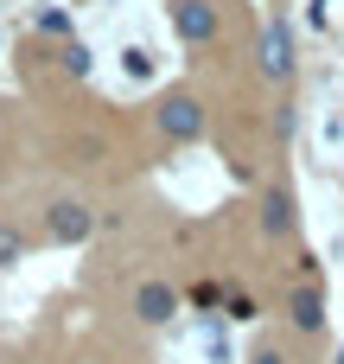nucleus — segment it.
Instances as JSON below:
<instances>
[{
    "label": "nucleus",
    "instance_id": "obj_1",
    "mask_svg": "<svg viewBox=\"0 0 344 364\" xmlns=\"http://www.w3.org/2000/svg\"><path fill=\"white\" fill-rule=\"evenodd\" d=\"M172 32L185 45H211L217 38V6L211 0H172Z\"/></svg>",
    "mask_w": 344,
    "mask_h": 364
},
{
    "label": "nucleus",
    "instance_id": "obj_2",
    "mask_svg": "<svg viewBox=\"0 0 344 364\" xmlns=\"http://www.w3.org/2000/svg\"><path fill=\"white\" fill-rule=\"evenodd\" d=\"M45 230H51V243H83V237L96 230V218H89V205H77V198H57V205L45 211Z\"/></svg>",
    "mask_w": 344,
    "mask_h": 364
},
{
    "label": "nucleus",
    "instance_id": "obj_3",
    "mask_svg": "<svg viewBox=\"0 0 344 364\" xmlns=\"http://www.w3.org/2000/svg\"><path fill=\"white\" fill-rule=\"evenodd\" d=\"M160 128H166L172 141H198V134H204V109H198L192 96H166V102H160Z\"/></svg>",
    "mask_w": 344,
    "mask_h": 364
},
{
    "label": "nucleus",
    "instance_id": "obj_4",
    "mask_svg": "<svg viewBox=\"0 0 344 364\" xmlns=\"http://www.w3.org/2000/svg\"><path fill=\"white\" fill-rule=\"evenodd\" d=\"M172 307H179V294H172L166 282H140V288H134V314H140L147 326H166Z\"/></svg>",
    "mask_w": 344,
    "mask_h": 364
},
{
    "label": "nucleus",
    "instance_id": "obj_5",
    "mask_svg": "<svg viewBox=\"0 0 344 364\" xmlns=\"http://www.w3.org/2000/svg\"><path fill=\"white\" fill-rule=\"evenodd\" d=\"M262 70H268V77H287V70H294V58H287V32H281V26L262 32Z\"/></svg>",
    "mask_w": 344,
    "mask_h": 364
},
{
    "label": "nucleus",
    "instance_id": "obj_6",
    "mask_svg": "<svg viewBox=\"0 0 344 364\" xmlns=\"http://www.w3.org/2000/svg\"><path fill=\"white\" fill-rule=\"evenodd\" d=\"M262 224H268V237H281V230L294 224V198H287V192H268V198H262Z\"/></svg>",
    "mask_w": 344,
    "mask_h": 364
},
{
    "label": "nucleus",
    "instance_id": "obj_7",
    "mask_svg": "<svg viewBox=\"0 0 344 364\" xmlns=\"http://www.w3.org/2000/svg\"><path fill=\"white\" fill-rule=\"evenodd\" d=\"M287 320H294L300 333H319V320H326V314H319V294H313V288H300V294H294V307H287Z\"/></svg>",
    "mask_w": 344,
    "mask_h": 364
},
{
    "label": "nucleus",
    "instance_id": "obj_8",
    "mask_svg": "<svg viewBox=\"0 0 344 364\" xmlns=\"http://www.w3.org/2000/svg\"><path fill=\"white\" fill-rule=\"evenodd\" d=\"M19 256H26V237H19L13 224H0V269H13Z\"/></svg>",
    "mask_w": 344,
    "mask_h": 364
},
{
    "label": "nucleus",
    "instance_id": "obj_9",
    "mask_svg": "<svg viewBox=\"0 0 344 364\" xmlns=\"http://www.w3.org/2000/svg\"><path fill=\"white\" fill-rule=\"evenodd\" d=\"M64 70H77V77H83V70H89V51H83V45H64Z\"/></svg>",
    "mask_w": 344,
    "mask_h": 364
},
{
    "label": "nucleus",
    "instance_id": "obj_10",
    "mask_svg": "<svg viewBox=\"0 0 344 364\" xmlns=\"http://www.w3.org/2000/svg\"><path fill=\"white\" fill-rule=\"evenodd\" d=\"M249 364H287V358H281L274 346H262V352H255V358H249Z\"/></svg>",
    "mask_w": 344,
    "mask_h": 364
}]
</instances>
